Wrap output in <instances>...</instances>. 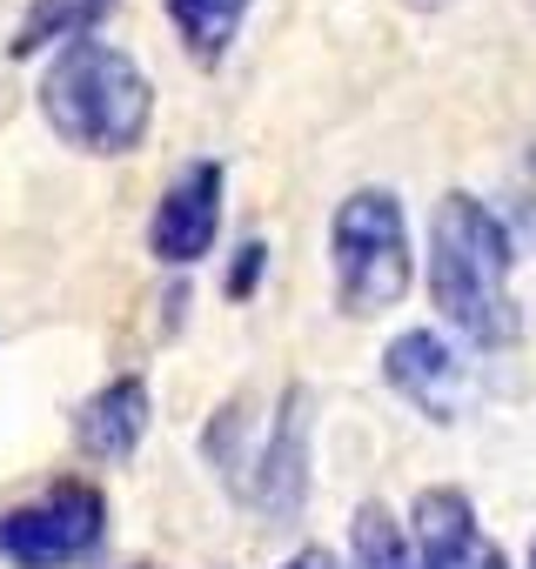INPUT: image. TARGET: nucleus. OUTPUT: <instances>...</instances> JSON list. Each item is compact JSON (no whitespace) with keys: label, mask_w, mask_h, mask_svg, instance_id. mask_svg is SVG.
Segmentation results:
<instances>
[{"label":"nucleus","mask_w":536,"mask_h":569,"mask_svg":"<svg viewBox=\"0 0 536 569\" xmlns=\"http://www.w3.org/2000/svg\"><path fill=\"white\" fill-rule=\"evenodd\" d=\"M509 268H516V248L496 208L469 188H449L429 214V302L443 309V322L463 342L509 349L523 336Z\"/></svg>","instance_id":"nucleus-1"},{"label":"nucleus","mask_w":536,"mask_h":569,"mask_svg":"<svg viewBox=\"0 0 536 569\" xmlns=\"http://www.w3.org/2000/svg\"><path fill=\"white\" fill-rule=\"evenodd\" d=\"M41 121L81 154H135L155 121V88L141 61L115 41H68L41 74Z\"/></svg>","instance_id":"nucleus-2"},{"label":"nucleus","mask_w":536,"mask_h":569,"mask_svg":"<svg viewBox=\"0 0 536 569\" xmlns=\"http://www.w3.org/2000/svg\"><path fill=\"white\" fill-rule=\"evenodd\" d=\"M416 241L396 188H349L329 214V281L343 316H383L409 296Z\"/></svg>","instance_id":"nucleus-3"},{"label":"nucleus","mask_w":536,"mask_h":569,"mask_svg":"<svg viewBox=\"0 0 536 569\" xmlns=\"http://www.w3.org/2000/svg\"><path fill=\"white\" fill-rule=\"evenodd\" d=\"M208 456H215L221 482L241 502H255L261 516H276V522L302 516V496H309V389H282L261 442L248 436L241 402H228L208 429Z\"/></svg>","instance_id":"nucleus-4"},{"label":"nucleus","mask_w":536,"mask_h":569,"mask_svg":"<svg viewBox=\"0 0 536 569\" xmlns=\"http://www.w3.org/2000/svg\"><path fill=\"white\" fill-rule=\"evenodd\" d=\"M101 536H108V496L81 476H61L34 502L0 509V556L21 569H68L95 556Z\"/></svg>","instance_id":"nucleus-5"},{"label":"nucleus","mask_w":536,"mask_h":569,"mask_svg":"<svg viewBox=\"0 0 536 569\" xmlns=\"http://www.w3.org/2000/svg\"><path fill=\"white\" fill-rule=\"evenodd\" d=\"M221 194H228V168L221 161H188L155 214H148V254L161 268H195L201 254H215V234H221Z\"/></svg>","instance_id":"nucleus-6"},{"label":"nucleus","mask_w":536,"mask_h":569,"mask_svg":"<svg viewBox=\"0 0 536 569\" xmlns=\"http://www.w3.org/2000/svg\"><path fill=\"white\" fill-rule=\"evenodd\" d=\"M383 382L423 416V422H456L469 402V369L443 329H403L383 349Z\"/></svg>","instance_id":"nucleus-7"},{"label":"nucleus","mask_w":536,"mask_h":569,"mask_svg":"<svg viewBox=\"0 0 536 569\" xmlns=\"http://www.w3.org/2000/svg\"><path fill=\"white\" fill-rule=\"evenodd\" d=\"M409 542L423 569H509L503 542L483 529L476 502L456 482H429L409 502Z\"/></svg>","instance_id":"nucleus-8"},{"label":"nucleus","mask_w":536,"mask_h":569,"mask_svg":"<svg viewBox=\"0 0 536 569\" xmlns=\"http://www.w3.org/2000/svg\"><path fill=\"white\" fill-rule=\"evenodd\" d=\"M148 422H155L148 382H141V376H115V382H101V389L75 409V442H81V456H95V462H121V456L141 449Z\"/></svg>","instance_id":"nucleus-9"},{"label":"nucleus","mask_w":536,"mask_h":569,"mask_svg":"<svg viewBox=\"0 0 536 569\" xmlns=\"http://www.w3.org/2000/svg\"><path fill=\"white\" fill-rule=\"evenodd\" d=\"M115 8V0H34L28 8V21L14 28V41H8V54L14 61H28V54H41V48H68V41H88L95 28H101V14Z\"/></svg>","instance_id":"nucleus-10"},{"label":"nucleus","mask_w":536,"mask_h":569,"mask_svg":"<svg viewBox=\"0 0 536 569\" xmlns=\"http://www.w3.org/2000/svg\"><path fill=\"white\" fill-rule=\"evenodd\" d=\"M161 8H168L181 48H188L201 68H215V61L235 48L241 21H248V0H161Z\"/></svg>","instance_id":"nucleus-11"},{"label":"nucleus","mask_w":536,"mask_h":569,"mask_svg":"<svg viewBox=\"0 0 536 569\" xmlns=\"http://www.w3.org/2000/svg\"><path fill=\"white\" fill-rule=\"evenodd\" d=\"M349 569H423L409 522L389 516V502H363L349 522Z\"/></svg>","instance_id":"nucleus-12"},{"label":"nucleus","mask_w":536,"mask_h":569,"mask_svg":"<svg viewBox=\"0 0 536 569\" xmlns=\"http://www.w3.org/2000/svg\"><path fill=\"white\" fill-rule=\"evenodd\" d=\"M261 268H268V241L248 234V241L235 248L228 274H221V296H228V302H248V296H255V281H261Z\"/></svg>","instance_id":"nucleus-13"},{"label":"nucleus","mask_w":536,"mask_h":569,"mask_svg":"<svg viewBox=\"0 0 536 569\" xmlns=\"http://www.w3.org/2000/svg\"><path fill=\"white\" fill-rule=\"evenodd\" d=\"M282 569H336V556H329V549H296Z\"/></svg>","instance_id":"nucleus-14"},{"label":"nucleus","mask_w":536,"mask_h":569,"mask_svg":"<svg viewBox=\"0 0 536 569\" xmlns=\"http://www.w3.org/2000/svg\"><path fill=\"white\" fill-rule=\"evenodd\" d=\"M409 8H443V0H409Z\"/></svg>","instance_id":"nucleus-15"},{"label":"nucleus","mask_w":536,"mask_h":569,"mask_svg":"<svg viewBox=\"0 0 536 569\" xmlns=\"http://www.w3.org/2000/svg\"><path fill=\"white\" fill-rule=\"evenodd\" d=\"M529 569H536V536H529Z\"/></svg>","instance_id":"nucleus-16"}]
</instances>
